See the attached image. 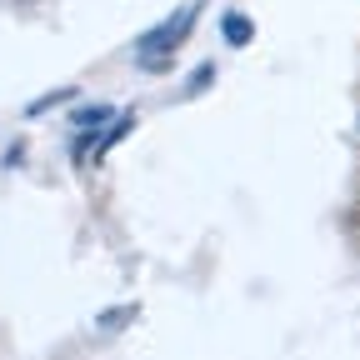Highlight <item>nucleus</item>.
<instances>
[{"instance_id":"2","label":"nucleus","mask_w":360,"mask_h":360,"mask_svg":"<svg viewBox=\"0 0 360 360\" xmlns=\"http://www.w3.org/2000/svg\"><path fill=\"white\" fill-rule=\"evenodd\" d=\"M225 40H231V45H250V35H255V25H250V15H240V11H231V15H225Z\"/></svg>"},{"instance_id":"4","label":"nucleus","mask_w":360,"mask_h":360,"mask_svg":"<svg viewBox=\"0 0 360 360\" xmlns=\"http://www.w3.org/2000/svg\"><path fill=\"white\" fill-rule=\"evenodd\" d=\"M110 120V105H90V110H75V125H105Z\"/></svg>"},{"instance_id":"7","label":"nucleus","mask_w":360,"mask_h":360,"mask_svg":"<svg viewBox=\"0 0 360 360\" xmlns=\"http://www.w3.org/2000/svg\"><path fill=\"white\" fill-rule=\"evenodd\" d=\"M355 130H360V120H355Z\"/></svg>"},{"instance_id":"1","label":"nucleus","mask_w":360,"mask_h":360,"mask_svg":"<svg viewBox=\"0 0 360 360\" xmlns=\"http://www.w3.org/2000/svg\"><path fill=\"white\" fill-rule=\"evenodd\" d=\"M200 11H205V0H191V6H186V11H175L165 25H155L150 35H141V45H135L141 65H146V70H165V65H170V56L191 40V30H195V15H200Z\"/></svg>"},{"instance_id":"6","label":"nucleus","mask_w":360,"mask_h":360,"mask_svg":"<svg viewBox=\"0 0 360 360\" xmlns=\"http://www.w3.org/2000/svg\"><path fill=\"white\" fill-rule=\"evenodd\" d=\"M210 80H215V65H200V70L191 75V85H186V90H191V96H195V90H205Z\"/></svg>"},{"instance_id":"5","label":"nucleus","mask_w":360,"mask_h":360,"mask_svg":"<svg viewBox=\"0 0 360 360\" xmlns=\"http://www.w3.org/2000/svg\"><path fill=\"white\" fill-rule=\"evenodd\" d=\"M65 96H70V90H51V96H40V101H35V105H30L25 115H40V110H51V105H60Z\"/></svg>"},{"instance_id":"3","label":"nucleus","mask_w":360,"mask_h":360,"mask_svg":"<svg viewBox=\"0 0 360 360\" xmlns=\"http://www.w3.org/2000/svg\"><path fill=\"white\" fill-rule=\"evenodd\" d=\"M135 321V305H125V310H105L101 315V330H120V326H130Z\"/></svg>"}]
</instances>
